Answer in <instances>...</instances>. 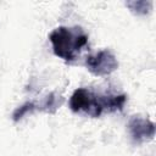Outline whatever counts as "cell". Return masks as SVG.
Here are the masks:
<instances>
[{
    "mask_svg": "<svg viewBox=\"0 0 156 156\" xmlns=\"http://www.w3.org/2000/svg\"><path fill=\"white\" fill-rule=\"evenodd\" d=\"M49 39L51 41L54 54L66 61L74 60L79 50L88 43L87 34L77 27H58L50 33Z\"/></svg>",
    "mask_w": 156,
    "mask_h": 156,
    "instance_id": "cell-1",
    "label": "cell"
},
{
    "mask_svg": "<svg viewBox=\"0 0 156 156\" xmlns=\"http://www.w3.org/2000/svg\"><path fill=\"white\" fill-rule=\"evenodd\" d=\"M69 107L73 112H83L90 117H99L104 112L102 96L96 95L89 89L78 88L69 99Z\"/></svg>",
    "mask_w": 156,
    "mask_h": 156,
    "instance_id": "cell-2",
    "label": "cell"
},
{
    "mask_svg": "<svg viewBox=\"0 0 156 156\" xmlns=\"http://www.w3.org/2000/svg\"><path fill=\"white\" fill-rule=\"evenodd\" d=\"M85 66L94 76L104 77L117 69L118 61L110 50H101L94 55L88 56L85 60Z\"/></svg>",
    "mask_w": 156,
    "mask_h": 156,
    "instance_id": "cell-3",
    "label": "cell"
},
{
    "mask_svg": "<svg viewBox=\"0 0 156 156\" xmlns=\"http://www.w3.org/2000/svg\"><path fill=\"white\" fill-rule=\"evenodd\" d=\"M128 130L132 139L138 143L150 141L155 136V124L147 118L140 116H133L128 121Z\"/></svg>",
    "mask_w": 156,
    "mask_h": 156,
    "instance_id": "cell-4",
    "label": "cell"
},
{
    "mask_svg": "<svg viewBox=\"0 0 156 156\" xmlns=\"http://www.w3.org/2000/svg\"><path fill=\"white\" fill-rule=\"evenodd\" d=\"M127 101L126 95H104L102 96V106L104 111L113 112V111H121Z\"/></svg>",
    "mask_w": 156,
    "mask_h": 156,
    "instance_id": "cell-5",
    "label": "cell"
},
{
    "mask_svg": "<svg viewBox=\"0 0 156 156\" xmlns=\"http://www.w3.org/2000/svg\"><path fill=\"white\" fill-rule=\"evenodd\" d=\"M127 6L136 15H146L151 10V1H130L127 2Z\"/></svg>",
    "mask_w": 156,
    "mask_h": 156,
    "instance_id": "cell-6",
    "label": "cell"
},
{
    "mask_svg": "<svg viewBox=\"0 0 156 156\" xmlns=\"http://www.w3.org/2000/svg\"><path fill=\"white\" fill-rule=\"evenodd\" d=\"M61 105V102L58 101L57 99V95L56 94H50L46 96L45 101L43 102V110L46 111V112H55V110Z\"/></svg>",
    "mask_w": 156,
    "mask_h": 156,
    "instance_id": "cell-7",
    "label": "cell"
},
{
    "mask_svg": "<svg viewBox=\"0 0 156 156\" xmlns=\"http://www.w3.org/2000/svg\"><path fill=\"white\" fill-rule=\"evenodd\" d=\"M34 107H35V105H34L33 102H26L24 105H22L21 107H18V108L13 112V115H12L13 121L21 119L26 113H28V112H30L32 110H34Z\"/></svg>",
    "mask_w": 156,
    "mask_h": 156,
    "instance_id": "cell-8",
    "label": "cell"
}]
</instances>
